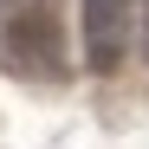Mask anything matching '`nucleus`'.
<instances>
[{
  "label": "nucleus",
  "mask_w": 149,
  "mask_h": 149,
  "mask_svg": "<svg viewBox=\"0 0 149 149\" xmlns=\"http://www.w3.org/2000/svg\"><path fill=\"white\" fill-rule=\"evenodd\" d=\"M58 0H19V13L0 26V58H7L13 78H39V84H58L65 78V26H58Z\"/></svg>",
  "instance_id": "1"
},
{
  "label": "nucleus",
  "mask_w": 149,
  "mask_h": 149,
  "mask_svg": "<svg viewBox=\"0 0 149 149\" xmlns=\"http://www.w3.org/2000/svg\"><path fill=\"white\" fill-rule=\"evenodd\" d=\"M130 19H136V0H78V39H84V65L91 71H117L123 65Z\"/></svg>",
  "instance_id": "2"
},
{
  "label": "nucleus",
  "mask_w": 149,
  "mask_h": 149,
  "mask_svg": "<svg viewBox=\"0 0 149 149\" xmlns=\"http://www.w3.org/2000/svg\"><path fill=\"white\" fill-rule=\"evenodd\" d=\"M143 58H149V13H143Z\"/></svg>",
  "instance_id": "3"
}]
</instances>
